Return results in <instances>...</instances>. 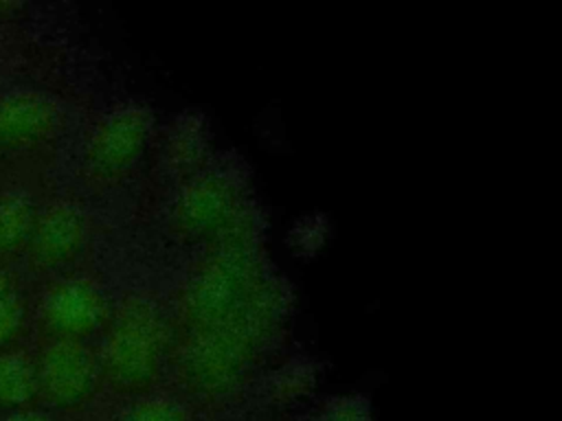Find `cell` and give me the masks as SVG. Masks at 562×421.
<instances>
[{
	"label": "cell",
	"mask_w": 562,
	"mask_h": 421,
	"mask_svg": "<svg viewBox=\"0 0 562 421\" xmlns=\"http://www.w3.org/2000/svg\"><path fill=\"white\" fill-rule=\"evenodd\" d=\"M57 123V105L37 92H15L0 101V145L15 147L44 138Z\"/></svg>",
	"instance_id": "9"
},
{
	"label": "cell",
	"mask_w": 562,
	"mask_h": 421,
	"mask_svg": "<svg viewBox=\"0 0 562 421\" xmlns=\"http://www.w3.org/2000/svg\"><path fill=\"white\" fill-rule=\"evenodd\" d=\"M272 276L255 239L209 248L184 278L173 314V340L206 331L248 309Z\"/></svg>",
	"instance_id": "2"
},
{
	"label": "cell",
	"mask_w": 562,
	"mask_h": 421,
	"mask_svg": "<svg viewBox=\"0 0 562 421\" xmlns=\"http://www.w3.org/2000/svg\"><path fill=\"white\" fill-rule=\"evenodd\" d=\"M99 357L81 340L57 338L37 366V382L46 397L59 406H77L97 388Z\"/></svg>",
	"instance_id": "6"
},
{
	"label": "cell",
	"mask_w": 562,
	"mask_h": 421,
	"mask_svg": "<svg viewBox=\"0 0 562 421\" xmlns=\"http://www.w3.org/2000/svg\"><path fill=\"white\" fill-rule=\"evenodd\" d=\"M169 235L184 246H222L255 239L244 184L226 171H198L167 210Z\"/></svg>",
	"instance_id": "4"
},
{
	"label": "cell",
	"mask_w": 562,
	"mask_h": 421,
	"mask_svg": "<svg viewBox=\"0 0 562 421\" xmlns=\"http://www.w3.org/2000/svg\"><path fill=\"white\" fill-rule=\"evenodd\" d=\"M7 294H9V278H7V274L0 270V298L7 296Z\"/></svg>",
	"instance_id": "17"
},
{
	"label": "cell",
	"mask_w": 562,
	"mask_h": 421,
	"mask_svg": "<svg viewBox=\"0 0 562 421\" xmlns=\"http://www.w3.org/2000/svg\"><path fill=\"white\" fill-rule=\"evenodd\" d=\"M22 327V305L20 300L9 292L0 298V346H4L9 340L15 338V333Z\"/></svg>",
	"instance_id": "14"
},
{
	"label": "cell",
	"mask_w": 562,
	"mask_h": 421,
	"mask_svg": "<svg viewBox=\"0 0 562 421\" xmlns=\"http://www.w3.org/2000/svg\"><path fill=\"white\" fill-rule=\"evenodd\" d=\"M116 421H189V412L171 397L147 392L132 401Z\"/></svg>",
	"instance_id": "12"
},
{
	"label": "cell",
	"mask_w": 562,
	"mask_h": 421,
	"mask_svg": "<svg viewBox=\"0 0 562 421\" xmlns=\"http://www.w3.org/2000/svg\"><path fill=\"white\" fill-rule=\"evenodd\" d=\"M173 327L149 298H127L103 338L99 368L121 392L147 395L171 360Z\"/></svg>",
	"instance_id": "3"
},
{
	"label": "cell",
	"mask_w": 562,
	"mask_h": 421,
	"mask_svg": "<svg viewBox=\"0 0 562 421\" xmlns=\"http://www.w3.org/2000/svg\"><path fill=\"white\" fill-rule=\"evenodd\" d=\"M314 421H367V410H364V406L356 403L353 399H345L336 406H329Z\"/></svg>",
	"instance_id": "15"
},
{
	"label": "cell",
	"mask_w": 562,
	"mask_h": 421,
	"mask_svg": "<svg viewBox=\"0 0 562 421\" xmlns=\"http://www.w3.org/2000/svg\"><path fill=\"white\" fill-rule=\"evenodd\" d=\"M40 390L37 368L18 353L0 355V406H22Z\"/></svg>",
	"instance_id": "10"
},
{
	"label": "cell",
	"mask_w": 562,
	"mask_h": 421,
	"mask_svg": "<svg viewBox=\"0 0 562 421\" xmlns=\"http://www.w3.org/2000/svg\"><path fill=\"white\" fill-rule=\"evenodd\" d=\"M154 132L147 105L127 103L108 112L86 143V171L99 184L123 182L140 162Z\"/></svg>",
	"instance_id": "5"
},
{
	"label": "cell",
	"mask_w": 562,
	"mask_h": 421,
	"mask_svg": "<svg viewBox=\"0 0 562 421\" xmlns=\"http://www.w3.org/2000/svg\"><path fill=\"white\" fill-rule=\"evenodd\" d=\"M86 241V219L75 204L59 202L35 219L31 250L40 265L57 268L72 261Z\"/></svg>",
	"instance_id": "8"
},
{
	"label": "cell",
	"mask_w": 562,
	"mask_h": 421,
	"mask_svg": "<svg viewBox=\"0 0 562 421\" xmlns=\"http://www.w3.org/2000/svg\"><path fill=\"white\" fill-rule=\"evenodd\" d=\"M42 314L57 338L83 340L108 320V300L94 283L70 278L48 292Z\"/></svg>",
	"instance_id": "7"
},
{
	"label": "cell",
	"mask_w": 562,
	"mask_h": 421,
	"mask_svg": "<svg viewBox=\"0 0 562 421\" xmlns=\"http://www.w3.org/2000/svg\"><path fill=\"white\" fill-rule=\"evenodd\" d=\"M35 213L33 204L22 195H7L0 200V252L20 250L33 235Z\"/></svg>",
	"instance_id": "11"
},
{
	"label": "cell",
	"mask_w": 562,
	"mask_h": 421,
	"mask_svg": "<svg viewBox=\"0 0 562 421\" xmlns=\"http://www.w3.org/2000/svg\"><path fill=\"white\" fill-rule=\"evenodd\" d=\"M285 314V296L274 278L241 314L206 331L178 338L171 349L173 371L182 386L202 397L226 395L255 371L277 335Z\"/></svg>",
	"instance_id": "1"
},
{
	"label": "cell",
	"mask_w": 562,
	"mask_h": 421,
	"mask_svg": "<svg viewBox=\"0 0 562 421\" xmlns=\"http://www.w3.org/2000/svg\"><path fill=\"white\" fill-rule=\"evenodd\" d=\"M191 123L193 121H189V125L180 127V132H176L169 138V162L173 164V169L193 171V175H195L200 156L204 151V140H202L198 127Z\"/></svg>",
	"instance_id": "13"
},
{
	"label": "cell",
	"mask_w": 562,
	"mask_h": 421,
	"mask_svg": "<svg viewBox=\"0 0 562 421\" xmlns=\"http://www.w3.org/2000/svg\"><path fill=\"white\" fill-rule=\"evenodd\" d=\"M4 421H55V419H50L48 414H42V412H20V414H13Z\"/></svg>",
	"instance_id": "16"
}]
</instances>
